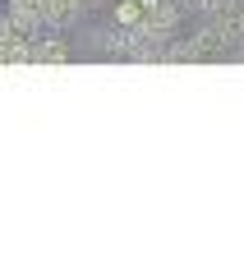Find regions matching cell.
<instances>
[{
  "label": "cell",
  "instance_id": "4",
  "mask_svg": "<svg viewBox=\"0 0 244 253\" xmlns=\"http://www.w3.org/2000/svg\"><path fill=\"white\" fill-rule=\"evenodd\" d=\"M115 19H120V28H139V23H147V5L143 0H120Z\"/></svg>",
  "mask_w": 244,
  "mask_h": 253
},
{
  "label": "cell",
  "instance_id": "5",
  "mask_svg": "<svg viewBox=\"0 0 244 253\" xmlns=\"http://www.w3.org/2000/svg\"><path fill=\"white\" fill-rule=\"evenodd\" d=\"M9 33H14V28H9V14H0V42H5Z\"/></svg>",
  "mask_w": 244,
  "mask_h": 253
},
{
  "label": "cell",
  "instance_id": "3",
  "mask_svg": "<svg viewBox=\"0 0 244 253\" xmlns=\"http://www.w3.org/2000/svg\"><path fill=\"white\" fill-rule=\"evenodd\" d=\"M42 19H47V28H69L79 19V5H74V0H47V5H42Z\"/></svg>",
  "mask_w": 244,
  "mask_h": 253
},
{
  "label": "cell",
  "instance_id": "1",
  "mask_svg": "<svg viewBox=\"0 0 244 253\" xmlns=\"http://www.w3.org/2000/svg\"><path fill=\"white\" fill-rule=\"evenodd\" d=\"M0 65H33V37L9 33L5 42H0Z\"/></svg>",
  "mask_w": 244,
  "mask_h": 253
},
{
  "label": "cell",
  "instance_id": "6",
  "mask_svg": "<svg viewBox=\"0 0 244 253\" xmlns=\"http://www.w3.org/2000/svg\"><path fill=\"white\" fill-rule=\"evenodd\" d=\"M74 5H79V9H88V5H97V0H74Z\"/></svg>",
  "mask_w": 244,
  "mask_h": 253
},
{
  "label": "cell",
  "instance_id": "2",
  "mask_svg": "<svg viewBox=\"0 0 244 253\" xmlns=\"http://www.w3.org/2000/svg\"><path fill=\"white\" fill-rule=\"evenodd\" d=\"M69 60V46L60 37H37L33 42V65H65Z\"/></svg>",
  "mask_w": 244,
  "mask_h": 253
}]
</instances>
